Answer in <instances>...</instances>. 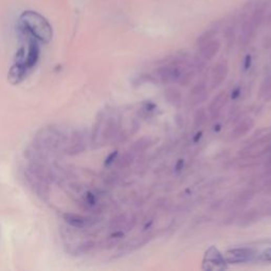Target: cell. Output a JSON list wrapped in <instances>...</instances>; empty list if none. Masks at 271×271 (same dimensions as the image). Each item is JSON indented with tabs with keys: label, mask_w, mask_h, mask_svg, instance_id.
I'll return each mask as SVG.
<instances>
[{
	"label": "cell",
	"mask_w": 271,
	"mask_h": 271,
	"mask_svg": "<svg viewBox=\"0 0 271 271\" xmlns=\"http://www.w3.org/2000/svg\"><path fill=\"white\" fill-rule=\"evenodd\" d=\"M19 28L27 36H31L38 42L47 44L53 37V29L50 22L34 11H25L19 17Z\"/></svg>",
	"instance_id": "cell-1"
},
{
	"label": "cell",
	"mask_w": 271,
	"mask_h": 271,
	"mask_svg": "<svg viewBox=\"0 0 271 271\" xmlns=\"http://www.w3.org/2000/svg\"><path fill=\"white\" fill-rule=\"evenodd\" d=\"M65 135L54 126L40 128L34 136V147L43 153L55 152L61 146L66 145Z\"/></svg>",
	"instance_id": "cell-2"
},
{
	"label": "cell",
	"mask_w": 271,
	"mask_h": 271,
	"mask_svg": "<svg viewBox=\"0 0 271 271\" xmlns=\"http://www.w3.org/2000/svg\"><path fill=\"white\" fill-rule=\"evenodd\" d=\"M27 181L33 191L42 198L49 196V182L51 180V172L38 161H32V163L26 170Z\"/></svg>",
	"instance_id": "cell-3"
},
{
	"label": "cell",
	"mask_w": 271,
	"mask_h": 271,
	"mask_svg": "<svg viewBox=\"0 0 271 271\" xmlns=\"http://www.w3.org/2000/svg\"><path fill=\"white\" fill-rule=\"evenodd\" d=\"M25 56L26 52L24 49H20L18 53H17V60L14 63V65L11 67L9 71L8 79L10 80L11 84L17 85L21 83L27 77V74L29 72V69L26 66L25 63Z\"/></svg>",
	"instance_id": "cell-4"
},
{
	"label": "cell",
	"mask_w": 271,
	"mask_h": 271,
	"mask_svg": "<svg viewBox=\"0 0 271 271\" xmlns=\"http://www.w3.org/2000/svg\"><path fill=\"white\" fill-rule=\"evenodd\" d=\"M86 149V138L82 131L76 130L70 135L66 142V153L70 156H76L83 153Z\"/></svg>",
	"instance_id": "cell-5"
},
{
	"label": "cell",
	"mask_w": 271,
	"mask_h": 271,
	"mask_svg": "<svg viewBox=\"0 0 271 271\" xmlns=\"http://www.w3.org/2000/svg\"><path fill=\"white\" fill-rule=\"evenodd\" d=\"M255 251L251 248H236L226 252V261L228 263H245L255 257Z\"/></svg>",
	"instance_id": "cell-6"
},
{
	"label": "cell",
	"mask_w": 271,
	"mask_h": 271,
	"mask_svg": "<svg viewBox=\"0 0 271 271\" xmlns=\"http://www.w3.org/2000/svg\"><path fill=\"white\" fill-rule=\"evenodd\" d=\"M28 38H29V45H28L27 54L25 56V63L29 70H31V69H33L37 64L40 49H39V44L37 39L33 38L31 36H28Z\"/></svg>",
	"instance_id": "cell-7"
},
{
	"label": "cell",
	"mask_w": 271,
	"mask_h": 271,
	"mask_svg": "<svg viewBox=\"0 0 271 271\" xmlns=\"http://www.w3.org/2000/svg\"><path fill=\"white\" fill-rule=\"evenodd\" d=\"M64 221L69 226L77 229H84L86 227L91 226V224L95 223L94 218L80 214H74V213H66L64 215Z\"/></svg>",
	"instance_id": "cell-8"
},
{
	"label": "cell",
	"mask_w": 271,
	"mask_h": 271,
	"mask_svg": "<svg viewBox=\"0 0 271 271\" xmlns=\"http://www.w3.org/2000/svg\"><path fill=\"white\" fill-rule=\"evenodd\" d=\"M221 42L216 38L207 40V43L200 45V56L204 57L206 61H211L213 57L218 53V51L221 49Z\"/></svg>",
	"instance_id": "cell-9"
},
{
	"label": "cell",
	"mask_w": 271,
	"mask_h": 271,
	"mask_svg": "<svg viewBox=\"0 0 271 271\" xmlns=\"http://www.w3.org/2000/svg\"><path fill=\"white\" fill-rule=\"evenodd\" d=\"M227 73L228 66L226 63H218L212 72V87L215 88L220 86L223 82V80L226 79Z\"/></svg>",
	"instance_id": "cell-10"
},
{
	"label": "cell",
	"mask_w": 271,
	"mask_h": 271,
	"mask_svg": "<svg viewBox=\"0 0 271 271\" xmlns=\"http://www.w3.org/2000/svg\"><path fill=\"white\" fill-rule=\"evenodd\" d=\"M206 258H207V264L213 265L212 269H223L224 268V263H226V259L223 257V255L218 252L217 249H215L214 247H212L211 249L207 252Z\"/></svg>",
	"instance_id": "cell-11"
},
{
	"label": "cell",
	"mask_w": 271,
	"mask_h": 271,
	"mask_svg": "<svg viewBox=\"0 0 271 271\" xmlns=\"http://www.w3.org/2000/svg\"><path fill=\"white\" fill-rule=\"evenodd\" d=\"M227 99L228 97H227L226 92H221V94L212 101V103L209 106V112H210V116L212 119H215L216 117H218V114H220L222 108L226 105Z\"/></svg>",
	"instance_id": "cell-12"
},
{
	"label": "cell",
	"mask_w": 271,
	"mask_h": 271,
	"mask_svg": "<svg viewBox=\"0 0 271 271\" xmlns=\"http://www.w3.org/2000/svg\"><path fill=\"white\" fill-rule=\"evenodd\" d=\"M161 80L164 83L177 80L180 78V70L176 67H161L158 70Z\"/></svg>",
	"instance_id": "cell-13"
},
{
	"label": "cell",
	"mask_w": 271,
	"mask_h": 271,
	"mask_svg": "<svg viewBox=\"0 0 271 271\" xmlns=\"http://www.w3.org/2000/svg\"><path fill=\"white\" fill-rule=\"evenodd\" d=\"M252 126H253V121L250 118H247V119L243 120L235 128L234 131L232 132V137H234V138L243 137L245 134H247V132L251 129Z\"/></svg>",
	"instance_id": "cell-14"
},
{
	"label": "cell",
	"mask_w": 271,
	"mask_h": 271,
	"mask_svg": "<svg viewBox=\"0 0 271 271\" xmlns=\"http://www.w3.org/2000/svg\"><path fill=\"white\" fill-rule=\"evenodd\" d=\"M192 96H193V104H197L203 101L206 97V86L203 84H198L196 87L192 90Z\"/></svg>",
	"instance_id": "cell-15"
},
{
	"label": "cell",
	"mask_w": 271,
	"mask_h": 271,
	"mask_svg": "<svg viewBox=\"0 0 271 271\" xmlns=\"http://www.w3.org/2000/svg\"><path fill=\"white\" fill-rule=\"evenodd\" d=\"M164 96L166 97L171 104H174V105H177L180 102V92L178 91L176 88H169L166 89V91L164 92Z\"/></svg>",
	"instance_id": "cell-16"
},
{
	"label": "cell",
	"mask_w": 271,
	"mask_h": 271,
	"mask_svg": "<svg viewBox=\"0 0 271 271\" xmlns=\"http://www.w3.org/2000/svg\"><path fill=\"white\" fill-rule=\"evenodd\" d=\"M216 34L215 29H209V30H207L206 32H204L201 35L197 38V45H203L205 43H207V40H210L212 38H214Z\"/></svg>",
	"instance_id": "cell-17"
},
{
	"label": "cell",
	"mask_w": 271,
	"mask_h": 271,
	"mask_svg": "<svg viewBox=\"0 0 271 271\" xmlns=\"http://www.w3.org/2000/svg\"><path fill=\"white\" fill-rule=\"evenodd\" d=\"M207 121V113L205 109H199V111L195 114V126L199 128V126L204 125Z\"/></svg>",
	"instance_id": "cell-18"
},
{
	"label": "cell",
	"mask_w": 271,
	"mask_h": 271,
	"mask_svg": "<svg viewBox=\"0 0 271 271\" xmlns=\"http://www.w3.org/2000/svg\"><path fill=\"white\" fill-rule=\"evenodd\" d=\"M95 247V243L94 241H86V243L82 244L80 246H79L78 248V252L80 255H84V253L90 251L92 248Z\"/></svg>",
	"instance_id": "cell-19"
},
{
	"label": "cell",
	"mask_w": 271,
	"mask_h": 271,
	"mask_svg": "<svg viewBox=\"0 0 271 271\" xmlns=\"http://www.w3.org/2000/svg\"><path fill=\"white\" fill-rule=\"evenodd\" d=\"M86 203L90 206H95L96 203V198L95 194H92L91 192H88L87 194H86Z\"/></svg>",
	"instance_id": "cell-20"
},
{
	"label": "cell",
	"mask_w": 271,
	"mask_h": 271,
	"mask_svg": "<svg viewBox=\"0 0 271 271\" xmlns=\"http://www.w3.org/2000/svg\"><path fill=\"white\" fill-rule=\"evenodd\" d=\"M117 156H118V152H112L111 155L108 156V157L106 158L105 160V165H109V164H112L114 160H116L117 158Z\"/></svg>",
	"instance_id": "cell-21"
},
{
	"label": "cell",
	"mask_w": 271,
	"mask_h": 271,
	"mask_svg": "<svg viewBox=\"0 0 271 271\" xmlns=\"http://www.w3.org/2000/svg\"><path fill=\"white\" fill-rule=\"evenodd\" d=\"M266 19L271 22V0L266 2Z\"/></svg>",
	"instance_id": "cell-22"
},
{
	"label": "cell",
	"mask_w": 271,
	"mask_h": 271,
	"mask_svg": "<svg viewBox=\"0 0 271 271\" xmlns=\"http://www.w3.org/2000/svg\"><path fill=\"white\" fill-rule=\"evenodd\" d=\"M262 258L264 259V261H268V262L271 261V248H269V249H267V250H265L262 253Z\"/></svg>",
	"instance_id": "cell-23"
},
{
	"label": "cell",
	"mask_w": 271,
	"mask_h": 271,
	"mask_svg": "<svg viewBox=\"0 0 271 271\" xmlns=\"http://www.w3.org/2000/svg\"><path fill=\"white\" fill-rule=\"evenodd\" d=\"M192 79H193V73L190 72L183 77V80H184V82H181V84H183V86H187V84L191 82Z\"/></svg>",
	"instance_id": "cell-24"
},
{
	"label": "cell",
	"mask_w": 271,
	"mask_h": 271,
	"mask_svg": "<svg viewBox=\"0 0 271 271\" xmlns=\"http://www.w3.org/2000/svg\"><path fill=\"white\" fill-rule=\"evenodd\" d=\"M183 165H184V160L183 159H179L177 161V163L175 165V171L176 172H179L183 169Z\"/></svg>",
	"instance_id": "cell-25"
},
{
	"label": "cell",
	"mask_w": 271,
	"mask_h": 271,
	"mask_svg": "<svg viewBox=\"0 0 271 271\" xmlns=\"http://www.w3.org/2000/svg\"><path fill=\"white\" fill-rule=\"evenodd\" d=\"M239 96H240V88L238 87V88H235V89L232 91L231 99H232V100H236Z\"/></svg>",
	"instance_id": "cell-26"
},
{
	"label": "cell",
	"mask_w": 271,
	"mask_h": 271,
	"mask_svg": "<svg viewBox=\"0 0 271 271\" xmlns=\"http://www.w3.org/2000/svg\"><path fill=\"white\" fill-rule=\"evenodd\" d=\"M250 66H251V56L247 55L246 59H245V64H244L245 70H248V69L250 68Z\"/></svg>",
	"instance_id": "cell-27"
},
{
	"label": "cell",
	"mask_w": 271,
	"mask_h": 271,
	"mask_svg": "<svg viewBox=\"0 0 271 271\" xmlns=\"http://www.w3.org/2000/svg\"><path fill=\"white\" fill-rule=\"evenodd\" d=\"M201 136H203V132L201 131H199V132H197V134L195 135V137H194V139H193V141L195 142V143H197L199 140H200V138H201Z\"/></svg>",
	"instance_id": "cell-28"
},
{
	"label": "cell",
	"mask_w": 271,
	"mask_h": 271,
	"mask_svg": "<svg viewBox=\"0 0 271 271\" xmlns=\"http://www.w3.org/2000/svg\"><path fill=\"white\" fill-rule=\"evenodd\" d=\"M123 235L124 233L123 232H114L112 235V238H116V239H119V238H123Z\"/></svg>",
	"instance_id": "cell-29"
}]
</instances>
